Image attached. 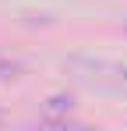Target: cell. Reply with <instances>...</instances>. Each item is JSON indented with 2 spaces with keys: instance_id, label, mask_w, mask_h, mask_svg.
Instances as JSON below:
<instances>
[{
  "instance_id": "6da1fadb",
  "label": "cell",
  "mask_w": 127,
  "mask_h": 131,
  "mask_svg": "<svg viewBox=\"0 0 127 131\" xmlns=\"http://www.w3.org/2000/svg\"><path fill=\"white\" fill-rule=\"evenodd\" d=\"M18 74V64H7V60H0V78H14Z\"/></svg>"
}]
</instances>
